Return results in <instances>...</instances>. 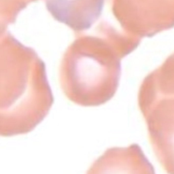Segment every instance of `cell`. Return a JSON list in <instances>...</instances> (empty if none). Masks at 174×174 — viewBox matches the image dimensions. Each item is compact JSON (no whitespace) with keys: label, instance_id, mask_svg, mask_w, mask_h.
Returning a JSON list of instances; mask_svg holds the SVG:
<instances>
[{"label":"cell","instance_id":"obj_3","mask_svg":"<svg viewBox=\"0 0 174 174\" xmlns=\"http://www.w3.org/2000/svg\"><path fill=\"white\" fill-rule=\"evenodd\" d=\"M123 58L114 54L102 59L69 61L59 78L63 93L71 101L82 106H97L107 102L118 87Z\"/></svg>","mask_w":174,"mask_h":174},{"label":"cell","instance_id":"obj_5","mask_svg":"<svg viewBox=\"0 0 174 174\" xmlns=\"http://www.w3.org/2000/svg\"><path fill=\"white\" fill-rule=\"evenodd\" d=\"M153 171L142 149L135 144L107 150L93 163L87 174H153Z\"/></svg>","mask_w":174,"mask_h":174},{"label":"cell","instance_id":"obj_4","mask_svg":"<svg viewBox=\"0 0 174 174\" xmlns=\"http://www.w3.org/2000/svg\"><path fill=\"white\" fill-rule=\"evenodd\" d=\"M115 10L127 33L141 39L174 27V0H115Z\"/></svg>","mask_w":174,"mask_h":174},{"label":"cell","instance_id":"obj_1","mask_svg":"<svg viewBox=\"0 0 174 174\" xmlns=\"http://www.w3.org/2000/svg\"><path fill=\"white\" fill-rule=\"evenodd\" d=\"M53 101L44 70L5 69L0 78V133L25 134L46 116Z\"/></svg>","mask_w":174,"mask_h":174},{"label":"cell","instance_id":"obj_2","mask_svg":"<svg viewBox=\"0 0 174 174\" xmlns=\"http://www.w3.org/2000/svg\"><path fill=\"white\" fill-rule=\"evenodd\" d=\"M138 100L155 154L174 174V61H165L144 78Z\"/></svg>","mask_w":174,"mask_h":174}]
</instances>
